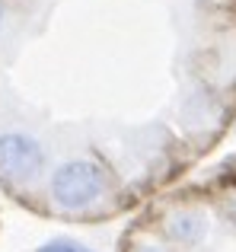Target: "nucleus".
I'll use <instances>...</instances> for the list:
<instances>
[{"instance_id":"1","label":"nucleus","mask_w":236,"mask_h":252,"mask_svg":"<svg viewBox=\"0 0 236 252\" xmlns=\"http://www.w3.org/2000/svg\"><path fill=\"white\" fill-rule=\"evenodd\" d=\"M51 201L61 211H83L96 204L106 191V176L89 160H67L51 172Z\"/></svg>"},{"instance_id":"2","label":"nucleus","mask_w":236,"mask_h":252,"mask_svg":"<svg viewBox=\"0 0 236 252\" xmlns=\"http://www.w3.org/2000/svg\"><path fill=\"white\" fill-rule=\"evenodd\" d=\"M45 169V150L35 137L23 131H6L0 134V176L10 182L35 179Z\"/></svg>"},{"instance_id":"3","label":"nucleus","mask_w":236,"mask_h":252,"mask_svg":"<svg viewBox=\"0 0 236 252\" xmlns=\"http://www.w3.org/2000/svg\"><path fill=\"white\" fill-rule=\"evenodd\" d=\"M166 233L173 236L176 243H185V246H195V243H201L207 236V217L201 214V211H173V214L166 217Z\"/></svg>"},{"instance_id":"4","label":"nucleus","mask_w":236,"mask_h":252,"mask_svg":"<svg viewBox=\"0 0 236 252\" xmlns=\"http://www.w3.org/2000/svg\"><path fill=\"white\" fill-rule=\"evenodd\" d=\"M35 252H93L89 246H83V243H77V240H48V243H42Z\"/></svg>"},{"instance_id":"5","label":"nucleus","mask_w":236,"mask_h":252,"mask_svg":"<svg viewBox=\"0 0 236 252\" xmlns=\"http://www.w3.org/2000/svg\"><path fill=\"white\" fill-rule=\"evenodd\" d=\"M134 252H163V249H160V246H137Z\"/></svg>"},{"instance_id":"6","label":"nucleus","mask_w":236,"mask_h":252,"mask_svg":"<svg viewBox=\"0 0 236 252\" xmlns=\"http://www.w3.org/2000/svg\"><path fill=\"white\" fill-rule=\"evenodd\" d=\"M230 211H233V217H236V198H233V204H230Z\"/></svg>"},{"instance_id":"7","label":"nucleus","mask_w":236,"mask_h":252,"mask_svg":"<svg viewBox=\"0 0 236 252\" xmlns=\"http://www.w3.org/2000/svg\"><path fill=\"white\" fill-rule=\"evenodd\" d=\"M0 19H3V3H0Z\"/></svg>"}]
</instances>
